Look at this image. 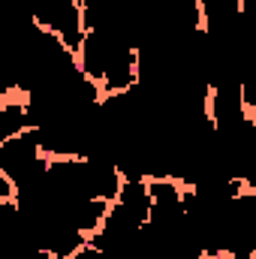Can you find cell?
Instances as JSON below:
<instances>
[{
    "mask_svg": "<svg viewBox=\"0 0 256 259\" xmlns=\"http://www.w3.org/2000/svg\"><path fill=\"white\" fill-rule=\"evenodd\" d=\"M46 166H49V157L39 148L36 130L27 127L9 136L6 142H0V172L12 184V196L15 190H27L39 184L46 178Z\"/></svg>",
    "mask_w": 256,
    "mask_h": 259,
    "instance_id": "obj_2",
    "label": "cell"
},
{
    "mask_svg": "<svg viewBox=\"0 0 256 259\" xmlns=\"http://www.w3.org/2000/svg\"><path fill=\"white\" fill-rule=\"evenodd\" d=\"M78 72L100 88L103 97L124 94L139 81V55L127 39L109 27H88L75 49Z\"/></svg>",
    "mask_w": 256,
    "mask_h": 259,
    "instance_id": "obj_1",
    "label": "cell"
},
{
    "mask_svg": "<svg viewBox=\"0 0 256 259\" xmlns=\"http://www.w3.org/2000/svg\"><path fill=\"white\" fill-rule=\"evenodd\" d=\"M112 208L145 226V220H148V214H151L148 181H145V178H124V181H121V190H118L115 202H112Z\"/></svg>",
    "mask_w": 256,
    "mask_h": 259,
    "instance_id": "obj_3",
    "label": "cell"
},
{
    "mask_svg": "<svg viewBox=\"0 0 256 259\" xmlns=\"http://www.w3.org/2000/svg\"><path fill=\"white\" fill-rule=\"evenodd\" d=\"M69 259H112V256H106V253H100L97 247H91V244H84L75 256H69Z\"/></svg>",
    "mask_w": 256,
    "mask_h": 259,
    "instance_id": "obj_4",
    "label": "cell"
}]
</instances>
